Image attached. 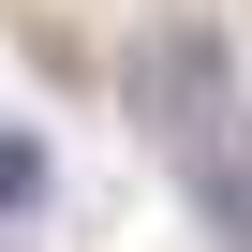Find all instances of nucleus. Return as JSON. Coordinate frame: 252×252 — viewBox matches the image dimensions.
Segmentation results:
<instances>
[{
  "mask_svg": "<svg viewBox=\"0 0 252 252\" xmlns=\"http://www.w3.org/2000/svg\"><path fill=\"white\" fill-rule=\"evenodd\" d=\"M134 119L178 149V163H208V149H237V60H222V30H149L134 45Z\"/></svg>",
  "mask_w": 252,
  "mask_h": 252,
  "instance_id": "1",
  "label": "nucleus"
},
{
  "mask_svg": "<svg viewBox=\"0 0 252 252\" xmlns=\"http://www.w3.org/2000/svg\"><path fill=\"white\" fill-rule=\"evenodd\" d=\"M193 208H208V237H222V252H252V134L193 163Z\"/></svg>",
  "mask_w": 252,
  "mask_h": 252,
  "instance_id": "2",
  "label": "nucleus"
},
{
  "mask_svg": "<svg viewBox=\"0 0 252 252\" xmlns=\"http://www.w3.org/2000/svg\"><path fill=\"white\" fill-rule=\"evenodd\" d=\"M45 208V134H0V222Z\"/></svg>",
  "mask_w": 252,
  "mask_h": 252,
  "instance_id": "3",
  "label": "nucleus"
}]
</instances>
